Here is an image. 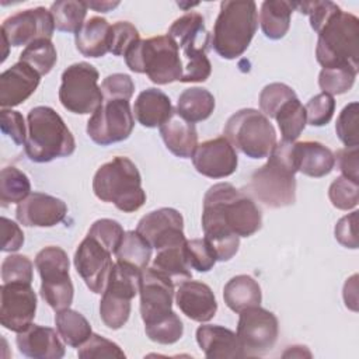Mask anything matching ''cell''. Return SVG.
Instances as JSON below:
<instances>
[{
    "mask_svg": "<svg viewBox=\"0 0 359 359\" xmlns=\"http://www.w3.org/2000/svg\"><path fill=\"white\" fill-rule=\"evenodd\" d=\"M262 226L255 202L229 182L212 185L203 196L202 229L217 261L231 259L240 247V237H250Z\"/></svg>",
    "mask_w": 359,
    "mask_h": 359,
    "instance_id": "cell-1",
    "label": "cell"
},
{
    "mask_svg": "<svg viewBox=\"0 0 359 359\" xmlns=\"http://www.w3.org/2000/svg\"><path fill=\"white\" fill-rule=\"evenodd\" d=\"M296 172L294 142H276L268 161L252 172L247 189L268 208L290 206L296 201Z\"/></svg>",
    "mask_w": 359,
    "mask_h": 359,
    "instance_id": "cell-2",
    "label": "cell"
},
{
    "mask_svg": "<svg viewBox=\"0 0 359 359\" xmlns=\"http://www.w3.org/2000/svg\"><path fill=\"white\" fill-rule=\"evenodd\" d=\"M25 154L34 163H49L76 150V140L62 116L50 107L39 105L27 115Z\"/></svg>",
    "mask_w": 359,
    "mask_h": 359,
    "instance_id": "cell-3",
    "label": "cell"
},
{
    "mask_svg": "<svg viewBox=\"0 0 359 359\" xmlns=\"http://www.w3.org/2000/svg\"><path fill=\"white\" fill-rule=\"evenodd\" d=\"M93 191L100 201L114 203L125 213L139 210L146 202L140 172L136 164L123 156L114 157L97 170Z\"/></svg>",
    "mask_w": 359,
    "mask_h": 359,
    "instance_id": "cell-4",
    "label": "cell"
},
{
    "mask_svg": "<svg viewBox=\"0 0 359 359\" xmlns=\"http://www.w3.org/2000/svg\"><path fill=\"white\" fill-rule=\"evenodd\" d=\"M257 27L258 11L255 1H222L210 43L223 59H236L250 46Z\"/></svg>",
    "mask_w": 359,
    "mask_h": 359,
    "instance_id": "cell-5",
    "label": "cell"
},
{
    "mask_svg": "<svg viewBox=\"0 0 359 359\" xmlns=\"http://www.w3.org/2000/svg\"><path fill=\"white\" fill-rule=\"evenodd\" d=\"M167 35L175 42L182 62V83H201L209 79L212 65L206 56L210 34L205 18L196 11H189L177 18Z\"/></svg>",
    "mask_w": 359,
    "mask_h": 359,
    "instance_id": "cell-6",
    "label": "cell"
},
{
    "mask_svg": "<svg viewBox=\"0 0 359 359\" xmlns=\"http://www.w3.org/2000/svg\"><path fill=\"white\" fill-rule=\"evenodd\" d=\"M316 57L327 67L349 66L359 72V20L339 10L317 32Z\"/></svg>",
    "mask_w": 359,
    "mask_h": 359,
    "instance_id": "cell-7",
    "label": "cell"
},
{
    "mask_svg": "<svg viewBox=\"0 0 359 359\" xmlns=\"http://www.w3.org/2000/svg\"><path fill=\"white\" fill-rule=\"evenodd\" d=\"M128 67L135 73H144L160 86L181 81L182 62L175 42L168 35L137 41L125 55Z\"/></svg>",
    "mask_w": 359,
    "mask_h": 359,
    "instance_id": "cell-8",
    "label": "cell"
},
{
    "mask_svg": "<svg viewBox=\"0 0 359 359\" xmlns=\"http://www.w3.org/2000/svg\"><path fill=\"white\" fill-rule=\"evenodd\" d=\"M224 137L250 158L268 157L276 144V130L269 118L254 108L233 114L224 125Z\"/></svg>",
    "mask_w": 359,
    "mask_h": 359,
    "instance_id": "cell-9",
    "label": "cell"
},
{
    "mask_svg": "<svg viewBox=\"0 0 359 359\" xmlns=\"http://www.w3.org/2000/svg\"><path fill=\"white\" fill-rule=\"evenodd\" d=\"M35 268L41 276V297L55 311L70 307L74 287L69 275L70 261L66 251L48 245L35 255Z\"/></svg>",
    "mask_w": 359,
    "mask_h": 359,
    "instance_id": "cell-10",
    "label": "cell"
},
{
    "mask_svg": "<svg viewBox=\"0 0 359 359\" xmlns=\"http://www.w3.org/2000/svg\"><path fill=\"white\" fill-rule=\"evenodd\" d=\"M98 77V70L87 62L66 67L59 88V101L63 108L77 115L93 114L104 101Z\"/></svg>",
    "mask_w": 359,
    "mask_h": 359,
    "instance_id": "cell-11",
    "label": "cell"
},
{
    "mask_svg": "<svg viewBox=\"0 0 359 359\" xmlns=\"http://www.w3.org/2000/svg\"><path fill=\"white\" fill-rule=\"evenodd\" d=\"M135 126L133 112L128 100H104L87 122V135L100 144L108 146L126 140Z\"/></svg>",
    "mask_w": 359,
    "mask_h": 359,
    "instance_id": "cell-12",
    "label": "cell"
},
{
    "mask_svg": "<svg viewBox=\"0 0 359 359\" xmlns=\"http://www.w3.org/2000/svg\"><path fill=\"white\" fill-rule=\"evenodd\" d=\"M238 314L236 334L245 356H261L268 353L273 348L279 334L276 316L261 306L244 309Z\"/></svg>",
    "mask_w": 359,
    "mask_h": 359,
    "instance_id": "cell-13",
    "label": "cell"
},
{
    "mask_svg": "<svg viewBox=\"0 0 359 359\" xmlns=\"http://www.w3.org/2000/svg\"><path fill=\"white\" fill-rule=\"evenodd\" d=\"M73 262L86 286L93 293L102 294L114 266L112 252L98 240L87 234L79 244Z\"/></svg>",
    "mask_w": 359,
    "mask_h": 359,
    "instance_id": "cell-14",
    "label": "cell"
},
{
    "mask_svg": "<svg viewBox=\"0 0 359 359\" xmlns=\"http://www.w3.org/2000/svg\"><path fill=\"white\" fill-rule=\"evenodd\" d=\"M140 316L144 325L151 324L172 311V299L175 294L171 278L147 266L140 278Z\"/></svg>",
    "mask_w": 359,
    "mask_h": 359,
    "instance_id": "cell-15",
    "label": "cell"
},
{
    "mask_svg": "<svg viewBox=\"0 0 359 359\" xmlns=\"http://www.w3.org/2000/svg\"><path fill=\"white\" fill-rule=\"evenodd\" d=\"M55 31L53 17L50 10L35 7L18 11L7 17L0 28V35L6 36L10 46L29 45L31 42L48 38L50 39Z\"/></svg>",
    "mask_w": 359,
    "mask_h": 359,
    "instance_id": "cell-16",
    "label": "cell"
},
{
    "mask_svg": "<svg viewBox=\"0 0 359 359\" xmlns=\"http://www.w3.org/2000/svg\"><path fill=\"white\" fill-rule=\"evenodd\" d=\"M36 313V294L31 283L10 282L0 287V323L20 332L32 324Z\"/></svg>",
    "mask_w": 359,
    "mask_h": 359,
    "instance_id": "cell-17",
    "label": "cell"
},
{
    "mask_svg": "<svg viewBox=\"0 0 359 359\" xmlns=\"http://www.w3.org/2000/svg\"><path fill=\"white\" fill-rule=\"evenodd\" d=\"M136 231L156 251L167 247L184 245L187 241L182 215L172 208H160L144 215L139 220Z\"/></svg>",
    "mask_w": 359,
    "mask_h": 359,
    "instance_id": "cell-18",
    "label": "cell"
},
{
    "mask_svg": "<svg viewBox=\"0 0 359 359\" xmlns=\"http://www.w3.org/2000/svg\"><path fill=\"white\" fill-rule=\"evenodd\" d=\"M192 164L199 174L217 180L229 177L237 170L238 157L231 143L224 136H217L196 146Z\"/></svg>",
    "mask_w": 359,
    "mask_h": 359,
    "instance_id": "cell-19",
    "label": "cell"
},
{
    "mask_svg": "<svg viewBox=\"0 0 359 359\" xmlns=\"http://www.w3.org/2000/svg\"><path fill=\"white\" fill-rule=\"evenodd\" d=\"M66 215L67 205L43 192H31L15 209L17 220L27 227H53L63 222Z\"/></svg>",
    "mask_w": 359,
    "mask_h": 359,
    "instance_id": "cell-20",
    "label": "cell"
},
{
    "mask_svg": "<svg viewBox=\"0 0 359 359\" xmlns=\"http://www.w3.org/2000/svg\"><path fill=\"white\" fill-rule=\"evenodd\" d=\"M175 303L188 318L198 323L212 320L217 311V302L212 289L199 280L181 282L175 290Z\"/></svg>",
    "mask_w": 359,
    "mask_h": 359,
    "instance_id": "cell-21",
    "label": "cell"
},
{
    "mask_svg": "<svg viewBox=\"0 0 359 359\" xmlns=\"http://www.w3.org/2000/svg\"><path fill=\"white\" fill-rule=\"evenodd\" d=\"M41 74L24 62H17L0 74V107L13 108L28 100L36 90Z\"/></svg>",
    "mask_w": 359,
    "mask_h": 359,
    "instance_id": "cell-22",
    "label": "cell"
},
{
    "mask_svg": "<svg viewBox=\"0 0 359 359\" xmlns=\"http://www.w3.org/2000/svg\"><path fill=\"white\" fill-rule=\"evenodd\" d=\"M50 327L31 324L17 332L15 344L18 351L32 359H60L65 356V345Z\"/></svg>",
    "mask_w": 359,
    "mask_h": 359,
    "instance_id": "cell-23",
    "label": "cell"
},
{
    "mask_svg": "<svg viewBox=\"0 0 359 359\" xmlns=\"http://www.w3.org/2000/svg\"><path fill=\"white\" fill-rule=\"evenodd\" d=\"M196 342L209 359L245 356L237 334L223 325H199L196 330Z\"/></svg>",
    "mask_w": 359,
    "mask_h": 359,
    "instance_id": "cell-24",
    "label": "cell"
},
{
    "mask_svg": "<svg viewBox=\"0 0 359 359\" xmlns=\"http://www.w3.org/2000/svg\"><path fill=\"white\" fill-rule=\"evenodd\" d=\"M165 147L177 157L191 158L198 146V132L192 122L184 119L177 111L158 128Z\"/></svg>",
    "mask_w": 359,
    "mask_h": 359,
    "instance_id": "cell-25",
    "label": "cell"
},
{
    "mask_svg": "<svg viewBox=\"0 0 359 359\" xmlns=\"http://www.w3.org/2000/svg\"><path fill=\"white\" fill-rule=\"evenodd\" d=\"M172 111L170 97L153 87L143 90L133 105V116L144 128H160Z\"/></svg>",
    "mask_w": 359,
    "mask_h": 359,
    "instance_id": "cell-26",
    "label": "cell"
},
{
    "mask_svg": "<svg viewBox=\"0 0 359 359\" xmlns=\"http://www.w3.org/2000/svg\"><path fill=\"white\" fill-rule=\"evenodd\" d=\"M294 153L297 171L307 177H325L335 165L334 153L320 142H294Z\"/></svg>",
    "mask_w": 359,
    "mask_h": 359,
    "instance_id": "cell-27",
    "label": "cell"
},
{
    "mask_svg": "<svg viewBox=\"0 0 359 359\" xmlns=\"http://www.w3.org/2000/svg\"><path fill=\"white\" fill-rule=\"evenodd\" d=\"M111 25L102 17L88 18L74 34L77 50L86 57H101L109 52Z\"/></svg>",
    "mask_w": 359,
    "mask_h": 359,
    "instance_id": "cell-28",
    "label": "cell"
},
{
    "mask_svg": "<svg viewBox=\"0 0 359 359\" xmlns=\"http://www.w3.org/2000/svg\"><path fill=\"white\" fill-rule=\"evenodd\" d=\"M223 299L226 306L240 313L244 309L259 306L262 302V292L258 282L250 275L233 276L223 287Z\"/></svg>",
    "mask_w": 359,
    "mask_h": 359,
    "instance_id": "cell-29",
    "label": "cell"
},
{
    "mask_svg": "<svg viewBox=\"0 0 359 359\" xmlns=\"http://www.w3.org/2000/svg\"><path fill=\"white\" fill-rule=\"evenodd\" d=\"M294 7L292 1L265 0L261 4L259 22L262 32L269 39L283 38L290 28V17Z\"/></svg>",
    "mask_w": 359,
    "mask_h": 359,
    "instance_id": "cell-30",
    "label": "cell"
},
{
    "mask_svg": "<svg viewBox=\"0 0 359 359\" xmlns=\"http://www.w3.org/2000/svg\"><path fill=\"white\" fill-rule=\"evenodd\" d=\"M215 109L213 94L202 87L184 90L177 101V112L188 122L196 123L208 119Z\"/></svg>",
    "mask_w": 359,
    "mask_h": 359,
    "instance_id": "cell-31",
    "label": "cell"
},
{
    "mask_svg": "<svg viewBox=\"0 0 359 359\" xmlns=\"http://www.w3.org/2000/svg\"><path fill=\"white\" fill-rule=\"evenodd\" d=\"M55 325L63 342L72 348H79L93 334L87 318L81 313L69 307L56 311Z\"/></svg>",
    "mask_w": 359,
    "mask_h": 359,
    "instance_id": "cell-32",
    "label": "cell"
},
{
    "mask_svg": "<svg viewBox=\"0 0 359 359\" xmlns=\"http://www.w3.org/2000/svg\"><path fill=\"white\" fill-rule=\"evenodd\" d=\"M184 245H174L158 250L151 264L153 268L171 278L172 282L177 280L178 285L187 279H192L191 268L185 259Z\"/></svg>",
    "mask_w": 359,
    "mask_h": 359,
    "instance_id": "cell-33",
    "label": "cell"
},
{
    "mask_svg": "<svg viewBox=\"0 0 359 359\" xmlns=\"http://www.w3.org/2000/svg\"><path fill=\"white\" fill-rule=\"evenodd\" d=\"M151 245L136 231H125V236L115 251L116 261L130 264L139 269H146L151 258Z\"/></svg>",
    "mask_w": 359,
    "mask_h": 359,
    "instance_id": "cell-34",
    "label": "cell"
},
{
    "mask_svg": "<svg viewBox=\"0 0 359 359\" xmlns=\"http://www.w3.org/2000/svg\"><path fill=\"white\" fill-rule=\"evenodd\" d=\"M50 14L57 31L76 34L86 22L84 18L87 15V6L84 1L60 0L52 3Z\"/></svg>",
    "mask_w": 359,
    "mask_h": 359,
    "instance_id": "cell-35",
    "label": "cell"
},
{
    "mask_svg": "<svg viewBox=\"0 0 359 359\" xmlns=\"http://www.w3.org/2000/svg\"><path fill=\"white\" fill-rule=\"evenodd\" d=\"M275 119L278 122L282 140L286 142H294L307 123L306 109L297 97L285 102L276 112Z\"/></svg>",
    "mask_w": 359,
    "mask_h": 359,
    "instance_id": "cell-36",
    "label": "cell"
},
{
    "mask_svg": "<svg viewBox=\"0 0 359 359\" xmlns=\"http://www.w3.org/2000/svg\"><path fill=\"white\" fill-rule=\"evenodd\" d=\"M31 194V182L17 167H4L0 172V201L3 206L22 202Z\"/></svg>",
    "mask_w": 359,
    "mask_h": 359,
    "instance_id": "cell-37",
    "label": "cell"
},
{
    "mask_svg": "<svg viewBox=\"0 0 359 359\" xmlns=\"http://www.w3.org/2000/svg\"><path fill=\"white\" fill-rule=\"evenodd\" d=\"M57 60V52L53 42L48 38H41L27 45L20 53V60L31 66L41 76L48 74Z\"/></svg>",
    "mask_w": 359,
    "mask_h": 359,
    "instance_id": "cell-38",
    "label": "cell"
},
{
    "mask_svg": "<svg viewBox=\"0 0 359 359\" xmlns=\"http://www.w3.org/2000/svg\"><path fill=\"white\" fill-rule=\"evenodd\" d=\"M358 70L349 66H339V67H327L320 72L318 76V86L323 93L330 95H339L348 93L356 79Z\"/></svg>",
    "mask_w": 359,
    "mask_h": 359,
    "instance_id": "cell-39",
    "label": "cell"
},
{
    "mask_svg": "<svg viewBox=\"0 0 359 359\" xmlns=\"http://www.w3.org/2000/svg\"><path fill=\"white\" fill-rule=\"evenodd\" d=\"M130 302L128 299L102 293L100 302V317L109 330L122 328L130 316Z\"/></svg>",
    "mask_w": 359,
    "mask_h": 359,
    "instance_id": "cell-40",
    "label": "cell"
},
{
    "mask_svg": "<svg viewBox=\"0 0 359 359\" xmlns=\"http://www.w3.org/2000/svg\"><path fill=\"white\" fill-rule=\"evenodd\" d=\"M144 331L150 341L170 345L180 341L184 334V324L181 318L174 311H171L168 316L144 325Z\"/></svg>",
    "mask_w": 359,
    "mask_h": 359,
    "instance_id": "cell-41",
    "label": "cell"
},
{
    "mask_svg": "<svg viewBox=\"0 0 359 359\" xmlns=\"http://www.w3.org/2000/svg\"><path fill=\"white\" fill-rule=\"evenodd\" d=\"M296 93L285 83H271L265 86L259 93V111L266 118H275L279 108L292 98H296Z\"/></svg>",
    "mask_w": 359,
    "mask_h": 359,
    "instance_id": "cell-42",
    "label": "cell"
},
{
    "mask_svg": "<svg viewBox=\"0 0 359 359\" xmlns=\"http://www.w3.org/2000/svg\"><path fill=\"white\" fill-rule=\"evenodd\" d=\"M328 198L337 209H353L359 202V182L341 175L331 182L328 188Z\"/></svg>",
    "mask_w": 359,
    "mask_h": 359,
    "instance_id": "cell-43",
    "label": "cell"
},
{
    "mask_svg": "<svg viewBox=\"0 0 359 359\" xmlns=\"http://www.w3.org/2000/svg\"><path fill=\"white\" fill-rule=\"evenodd\" d=\"M184 254L189 268L196 269L198 272L210 271L217 261L213 248L205 238L187 240L184 245Z\"/></svg>",
    "mask_w": 359,
    "mask_h": 359,
    "instance_id": "cell-44",
    "label": "cell"
},
{
    "mask_svg": "<svg viewBox=\"0 0 359 359\" xmlns=\"http://www.w3.org/2000/svg\"><path fill=\"white\" fill-rule=\"evenodd\" d=\"M359 104L356 101L345 105L339 112L335 123V132L338 139L345 147H355L359 144Z\"/></svg>",
    "mask_w": 359,
    "mask_h": 359,
    "instance_id": "cell-45",
    "label": "cell"
},
{
    "mask_svg": "<svg viewBox=\"0 0 359 359\" xmlns=\"http://www.w3.org/2000/svg\"><path fill=\"white\" fill-rule=\"evenodd\" d=\"M79 358L81 359H102V358H125L121 346L98 334H91L90 338L79 346Z\"/></svg>",
    "mask_w": 359,
    "mask_h": 359,
    "instance_id": "cell-46",
    "label": "cell"
},
{
    "mask_svg": "<svg viewBox=\"0 0 359 359\" xmlns=\"http://www.w3.org/2000/svg\"><path fill=\"white\" fill-rule=\"evenodd\" d=\"M34 265L27 255L10 254L1 262V280L3 283L21 282L32 283Z\"/></svg>",
    "mask_w": 359,
    "mask_h": 359,
    "instance_id": "cell-47",
    "label": "cell"
},
{
    "mask_svg": "<svg viewBox=\"0 0 359 359\" xmlns=\"http://www.w3.org/2000/svg\"><path fill=\"white\" fill-rule=\"evenodd\" d=\"M293 7L297 8L302 14L309 15L311 28L318 32L328 20L337 14L341 7L332 1H292Z\"/></svg>",
    "mask_w": 359,
    "mask_h": 359,
    "instance_id": "cell-48",
    "label": "cell"
},
{
    "mask_svg": "<svg viewBox=\"0 0 359 359\" xmlns=\"http://www.w3.org/2000/svg\"><path fill=\"white\" fill-rule=\"evenodd\" d=\"M140 41L137 28L129 21H118L111 25L109 52L115 56H125L126 52Z\"/></svg>",
    "mask_w": 359,
    "mask_h": 359,
    "instance_id": "cell-49",
    "label": "cell"
},
{
    "mask_svg": "<svg viewBox=\"0 0 359 359\" xmlns=\"http://www.w3.org/2000/svg\"><path fill=\"white\" fill-rule=\"evenodd\" d=\"M88 236L98 240L104 247H107L112 254H115L119 247L125 231L119 222L112 219H98L88 229Z\"/></svg>",
    "mask_w": 359,
    "mask_h": 359,
    "instance_id": "cell-50",
    "label": "cell"
},
{
    "mask_svg": "<svg viewBox=\"0 0 359 359\" xmlns=\"http://www.w3.org/2000/svg\"><path fill=\"white\" fill-rule=\"evenodd\" d=\"M304 109H306V121L309 125L324 126L334 116L335 100L330 94L320 93L309 100Z\"/></svg>",
    "mask_w": 359,
    "mask_h": 359,
    "instance_id": "cell-51",
    "label": "cell"
},
{
    "mask_svg": "<svg viewBox=\"0 0 359 359\" xmlns=\"http://www.w3.org/2000/svg\"><path fill=\"white\" fill-rule=\"evenodd\" d=\"M104 100H130L135 91V83L130 76L123 73H114L107 76L101 83Z\"/></svg>",
    "mask_w": 359,
    "mask_h": 359,
    "instance_id": "cell-52",
    "label": "cell"
},
{
    "mask_svg": "<svg viewBox=\"0 0 359 359\" xmlns=\"http://www.w3.org/2000/svg\"><path fill=\"white\" fill-rule=\"evenodd\" d=\"M0 119L1 132L7 135L17 146L24 144L27 139V128L22 115L11 108H1Z\"/></svg>",
    "mask_w": 359,
    "mask_h": 359,
    "instance_id": "cell-53",
    "label": "cell"
},
{
    "mask_svg": "<svg viewBox=\"0 0 359 359\" xmlns=\"http://www.w3.org/2000/svg\"><path fill=\"white\" fill-rule=\"evenodd\" d=\"M358 210L351 212L349 215L341 217L334 229V234L337 241L346 248H358V237H356V223H358Z\"/></svg>",
    "mask_w": 359,
    "mask_h": 359,
    "instance_id": "cell-54",
    "label": "cell"
},
{
    "mask_svg": "<svg viewBox=\"0 0 359 359\" xmlns=\"http://www.w3.org/2000/svg\"><path fill=\"white\" fill-rule=\"evenodd\" d=\"M1 233H3L1 251L14 252V251H18L22 247L24 233L15 222L3 216L1 217Z\"/></svg>",
    "mask_w": 359,
    "mask_h": 359,
    "instance_id": "cell-55",
    "label": "cell"
},
{
    "mask_svg": "<svg viewBox=\"0 0 359 359\" xmlns=\"http://www.w3.org/2000/svg\"><path fill=\"white\" fill-rule=\"evenodd\" d=\"M358 154H359L358 146L339 149L337 151V154H334L335 163H337L339 171L342 172V175L353 180V181H358V178H359V175H358V171H359Z\"/></svg>",
    "mask_w": 359,
    "mask_h": 359,
    "instance_id": "cell-56",
    "label": "cell"
},
{
    "mask_svg": "<svg viewBox=\"0 0 359 359\" xmlns=\"http://www.w3.org/2000/svg\"><path fill=\"white\" fill-rule=\"evenodd\" d=\"M358 275H352L344 285V302L345 306L353 311H358Z\"/></svg>",
    "mask_w": 359,
    "mask_h": 359,
    "instance_id": "cell-57",
    "label": "cell"
},
{
    "mask_svg": "<svg viewBox=\"0 0 359 359\" xmlns=\"http://www.w3.org/2000/svg\"><path fill=\"white\" fill-rule=\"evenodd\" d=\"M87 8H93L98 13H107L119 6V1H84Z\"/></svg>",
    "mask_w": 359,
    "mask_h": 359,
    "instance_id": "cell-58",
    "label": "cell"
},
{
    "mask_svg": "<svg viewBox=\"0 0 359 359\" xmlns=\"http://www.w3.org/2000/svg\"><path fill=\"white\" fill-rule=\"evenodd\" d=\"M311 356V353L307 351L306 346H302V345H294V346H289V349L283 353V358H287V356H297V358H303V356Z\"/></svg>",
    "mask_w": 359,
    "mask_h": 359,
    "instance_id": "cell-59",
    "label": "cell"
},
{
    "mask_svg": "<svg viewBox=\"0 0 359 359\" xmlns=\"http://www.w3.org/2000/svg\"><path fill=\"white\" fill-rule=\"evenodd\" d=\"M1 43H3V57H1V62H4L6 57L8 56V46H10V43L6 39V36H3V35H1Z\"/></svg>",
    "mask_w": 359,
    "mask_h": 359,
    "instance_id": "cell-60",
    "label": "cell"
}]
</instances>
